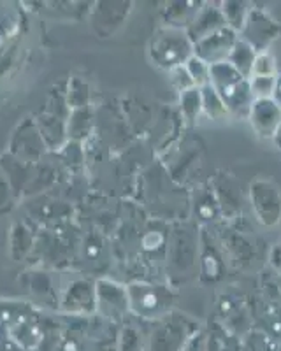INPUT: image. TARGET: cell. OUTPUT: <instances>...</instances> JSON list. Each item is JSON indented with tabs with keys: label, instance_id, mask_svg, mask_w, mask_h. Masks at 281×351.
<instances>
[{
	"label": "cell",
	"instance_id": "obj_8",
	"mask_svg": "<svg viewBox=\"0 0 281 351\" xmlns=\"http://www.w3.org/2000/svg\"><path fill=\"white\" fill-rule=\"evenodd\" d=\"M223 18L227 21V25H230L232 30H239L245 25L246 16H248V11L245 9V4H239V2H227L223 4Z\"/></svg>",
	"mask_w": 281,
	"mask_h": 351
},
{
	"label": "cell",
	"instance_id": "obj_6",
	"mask_svg": "<svg viewBox=\"0 0 281 351\" xmlns=\"http://www.w3.org/2000/svg\"><path fill=\"white\" fill-rule=\"evenodd\" d=\"M255 58H257V51H255L248 43L237 39L236 46H234L232 53H230L229 56V64L232 65L241 76L249 80V77H252V69L253 64H255Z\"/></svg>",
	"mask_w": 281,
	"mask_h": 351
},
{
	"label": "cell",
	"instance_id": "obj_2",
	"mask_svg": "<svg viewBox=\"0 0 281 351\" xmlns=\"http://www.w3.org/2000/svg\"><path fill=\"white\" fill-rule=\"evenodd\" d=\"M236 43V30H232L230 27H223L211 36L195 43V56L204 64H208L209 67L223 64V62H229V56Z\"/></svg>",
	"mask_w": 281,
	"mask_h": 351
},
{
	"label": "cell",
	"instance_id": "obj_12",
	"mask_svg": "<svg viewBox=\"0 0 281 351\" xmlns=\"http://www.w3.org/2000/svg\"><path fill=\"white\" fill-rule=\"evenodd\" d=\"M273 100L281 108V76H278V77H276V83H274Z\"/></svg>",
	"mask_w": 281,
	"mask_h": 351
},
{
	"label": "cell",
	"instance_id": "obj_7",
	"mask_svg": "<svg viewBox=\"0 0 281 351\" xmlns=\"http://www.w3.org/2000/svg\"><path fill=\"white\" fill-rule=\"evenodd\" d=\"M201 97H202V109H206V112H208L213 120H218V118H221V116H225L227 112H229L211 84L202 86Z\"/></svg>",
	"mask_w": 281,
	"mask_h": 351
},
{
	"label": "cell",
	"instance_id": "obj_4",
	"mask_svg": "<svg viewBox=\"0 0 281 351\" xmlns=\"http://www.w3.org/2000/svg\"><path fill=\"white\" fill-rule=\"evenodd\" d=\"M249 120L262 137H274L278 128L281 127V108L273 99L253 100L249 108Z\"/></svg>",
	"mask_w": 281,
	"mask_h": 351
},
{
	"label": "cell",
	"instance_id": "obj_5",
	"mask_svg": "<svg viewBox=\"0 0 281 351\" xmlns=\"http://www.w3.org/2000/svg\"><path fill=\"white\" fill-rule=\"evenodd\" d=\"M223 27H227L223 12L213 8H206L201 12H197L195 23H193V28L190 30V34H192V39L195 43H199L201 39L211 36V34H215L217 30H220Z\"/></svg>",
	"mask_w": 281,
	"mask_h": 351
},
{
	"label": "cell",
	"instance_id": "obj_10",
	"mask_svg": "<svg viewBox=\"0 0 281 351\" xmlns=\"http://www.w3.org/2000/svg\"><path fill=\"white\" fill-rule=\"evenodd\" d=\"M186 72H188L190 80L193 81L195 86H206V84H209V65L199 60L197 56H192L186 62Z\"/></svg>",
	"mask_w": 281,
	"mask_h": 351
},
{
	"label": "cell",
	"instance_id": "obj_11",
	"mask_svg": "<svg viewBox=\"0 0 281 351\" xmlns=\"http://www.w3.org/2000/svg\"><path fill=\"white\" fill-rule=\"evenodd\" d=\"M274 72H276V65H274L273 56H271L269 53H258L252 69V77H269L274 76ZM252 77H249V80H252Z\"/></svg>",
	"mask_w": 281,
	"mask_h": 351
},
{
	"label": "cell",
	"instance_id": "obj_1",
	"mask_svg": "<svg viewBox=\"0 0 281 351\" xmlns=\"http://www.w3.org/2000/svg\"><path fill=\"white\" fill-rule=\"evenodd\" d=\"M209 84L221 99L227 111L249 112L253 104L249 80L241 76L229 62L209 67Z\"/></svg>",
	"mask_w": 281,
	"mask_h": 351
},
{
	"label": "cell",
	"instance_id": "obj_3",
	"mask_svg": "<svg viewBox=\"0 0 281 351\" xmlns=\"http://www.w3.org/2000/svg\"><path fill=\"white\" fill-rule=\"evenodd\" d=\"M241 30L245 36L243 40L248 43L255 51L260 53H265L267 46L280 36V27L258 9L248 12Z\"/></svg>",
	"mask_w": 281,
	"mask_h": 351
},
{
	"label": "cell",
	"instance_id": "obj_9",
	"mask_svg": "<svg viewBox=\"0 0 281 351\" xmlns=\"http://www.w3.org/2000/svg\"><path fill=\"white\" fill-rule=\"evenodd\" d=\"M274 83H276V76L260 77L255 76L249 80V88H252V95L255 100L262 99H273Z\"/></svg>",
	"mask_w": 281,
	"mask_h": 351
},
{
	"label": "cell",
	"instance_id": "obj_13",
	"mask_svg": "<svg viewBox=\"0 0 281 351\" xmlns=\"http://www.w3.org/2000/svg\"><path fill=\"white\" fill-rule=\"evenodd\" d=\"M274 141H276V144H278V146H280V149H281V127L278 128L276 136H274Z\"/></svg>",
	"mask_w": 281,
	"mask_h": 351
}]
</instances>
